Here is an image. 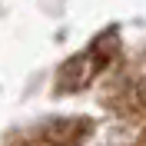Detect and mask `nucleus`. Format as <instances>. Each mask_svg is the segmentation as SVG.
<instances>
[{
  "label": "nucleus",
  "mask_w": 146,
  "mask_h": 146,
  "mask_svg": "<svg viewBox=\"0 0 146 146\" xmlns=\"http://www.w3.org/2000/svg\"><path fill=\"white\" fill-rule=\"evenodd\" d=\"M119 53V40H116V30H110V33L96 36L80 56H73L66 60L60 76H56V93H70V90H83V86H90L110 63H113V56Z\"/></svg>",
  "instance_id": "1"
},
{
  "label": "nucleus",
  "mask_w": 146,
  "mask_h": 146,
  "mask_svg": "<svg viewBox=\"0 0 146 146\" xmlns=\"http://www.w3.org/2000/svg\"><path fill=\"white\" fill-rule=\"evenodd\" d=\"M90 136H93V119L56 116V119H43V123H33V126L13 133L3 146H86Z\"/></svg>",
  "instance_id": "2"
}]
</instances>
